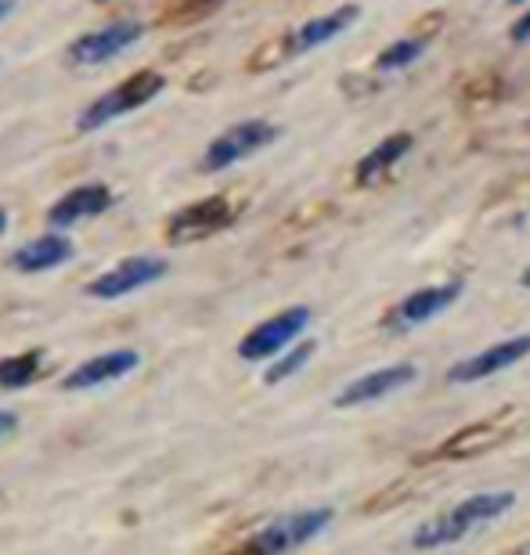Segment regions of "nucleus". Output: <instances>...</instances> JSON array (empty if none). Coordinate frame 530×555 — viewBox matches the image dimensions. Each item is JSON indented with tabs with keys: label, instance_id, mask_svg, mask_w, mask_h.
I'll use <instances>...</instances> for the list:
<instances>
[{
	"label": "nucleus",
	"instance_id": "9d476101",
	"mask_svg": "<svg viewBox=\"0 0 530 555\" xmlns=\"http://www.w3.org/2000/svg\"><path fill=\"white\" fill-rule=\"evenodd\" d=\"M523 358H530V332H520V336L502 339V343H494V347L473 353V358H466V361H458L455 369L448 372V379L455 386L483 383V379H491V375L520 364Z\"/></svg>",
	"mask_w": 530,
	"mask_h": 555
},
{
	"label": "nucleus",
	"instance_id": "20e7f679",
	"mask_svg": "<svg viewBox=\"0 0 530 555\" xmlns=\"http://www.w3.org/2000/svg\"><path fill=\"white\" fill-rule=\"evenodd\" d=\"M274 138H279V127L268 124V119H242V124L220 130V134L206 144L203 166H198V170L220 173V170H228V166H235L242 159H249V155H257L260 149H268Z\"/></svg>",
	"mask_w": 530,
	"mask_h": 555
},
{
	"label": "nucleus",
	"instance_id": "7ed1b4c3",
	"mask_svg": "<svg viewBox=\"0 0 530 555\" xmlns=\"http://www.w3.org/2000/svg\"><path fill=\"white\" fill-rule=\"evenodd\" d=\"M520 426H523L520 412H499L480 422H469V426H462L458 433H451L429 459H448V462L477 459V454H488L494 448H502V443H509L516 433H520Z\"/></svg>",
	"mask_w": 530,
	"mask_h": 555
},
{
	"label": "nucleus",
	"instance_id": "f3484780",
	"mask_svg": "<svg viewBox=\"0 0 530 555\" xmlns=\"http://www.w3.org/2000/svg\"><path fill=\"white\" fill-rule=\"evenodd\" d=\"M412 144H415V138H412V134H404V130H401V134L383 138V141L375 144V149L358 163V170H353V181H358L361 188H364V184H372L375 177H383L386 170H393V166L401 163L408 152H412Z\"/></svg>",
	"mask_w": 530,
	"mask_h": 555
},
{
	"label": "nucleus",
	"instance_id": "6e6552de",
	"mask_svg": "<svg viewBox=\"0 0 530 555\" xmlns=\"http://www.w3.org/2000/svg\"><path fill=\"white\" fill-rule=\"evenodd\" d=\"M141 37H145L141 22L119 18V22H108L102 29H91V33H83V37H76L65 54H69L73 65H102L108 59H116V54H124L127 48H134Z\"/></svg>",
	"mask_w": 530,
	"mask_h": 555
},
{
	"label": "nucleus",
	"instance_id": "a211bd4d",
	"mask_svg": "<svg viewBox=\"0 0 530 555\" xmlns=\"http://www.w3.org/2000/svg\"><path fill=\"white\" fill-rule=\"evenodd\" d=\"M296 59V51H293V33H282V37H271V40H263L257 51L246 59V69L249 73H271V69H279V65L285 62H293Z\"/></svg>",
	"mask_w": 530,
	"mask_h": 555
},
{
	"label": "nucleus",
	"instance_id": "5701e85b",
	"mask_svg": "<svg viewBox=\"0 0 530 555\" xmlns=\"http://www.w3.org/2000/svg\"><path fill=\"white\" fill-rule=\"evenodd\" d=\"M509 37H513L516 43H527V40H530V11H527L523 18H516V22H513Z\"/></svg>",
	"mask_w": 530,
	"mask_h": 555
},
{
	"label": "nucleus",
	"instance_id": "aec40b11",
	"mask_svg": "<svg viewBox=\"0 0 530 555\" xmlns=\"http://www.w3.org/2000/svg\"><path fill=\"white\" fill-rule=\"evenodd\" d=\"M228 0H170L163 8V26H192V22H203L214 15L217 8H224Z\"/></svg>",
	"mask_w": 530,
	"mask_h": 555
},
{
	"label": "nucleus",
	"instance_id": "0eeeda50",
	"mask_svg": "<svg viewBox=\"0 0 530 555\" xmlns=\"http://www.w3.org/2000/svg\"><path fill=\"white\" fill-rule=\"evenodd\" d=\"M307 325H311V310L307 307L282 310V314L268 318L263 325H257L246 339L238 343V358L242 361H271L274 353L293 347V343L303 336Z\"/></svg>",
	"mask_w": 530,
	"mask_h": 555
},
{
	"label": "nucleus",
	"instance_id": "6ab92c4d",
	"mask_svg": "<svg viewBox=\"0 0 530 555\" xmlns=\"http://www.w3.org/2000/svg\"><path fill=\"white\" fill-rule=\"evenodd\" d=\"M40 372V353L29 350V353H11V358L0 361V390H22L37 379Z\"/></svg>",
	"mask_w": 530,
	"mask_h": 555
},
{
	"label": "nucleus",
	"instance_id": "f8f14e48",
	"mask_svg": "<svg viewBox=\"0 0 530 555\" xmlns=\"http://www.w3.org/2000/svg\"><path fill=\"white\" fill-rule=\"evenodd\" d=\"M415 379H418L415 364H383V369L353 379L347 390L336 397V408H361V404L383 401V397L404 390V386H412Z\"/></svg>",
	"mask_w": 530,
	"mask_h": 555
},
{
	"label": "nucleus",
	"instance_id": "dca6fc26",
	"mask_svg": "<svg viewBox=\"0 0 530 555\" xmlns=\"http://www.w3.org/2000/svg\"><path fill=\"white\" fill-rule=\"evenodd\" d=\"M361 15L358 4H344L336 11H328V15H318V18H307L300 29H293V51L296 54H307L314 48H322V43H328L333 37H339L347 26H353Z\"/></svg>",
	"mask_w": 530,
	"mask_h": 555
},
{
	"label": "nucleus",
	"instance_id": "f03ea898",
	"mask_svg": "<svg viewBox=\"0 0 530 555\" xmlns=\"http://www.w3.org/2000/svg\"><path fill=\"white\" fill-rule=\"evenodd\" d=\"M163 87H167V76L156 69H138L134 76H127L124 83H116L113 91H105L102 98H94L91 105L83 108L80 119H76V130L80 134H94V130L108 127L119 116L138 113L141 105H148Z\"/></svg>",
	"mask_w": 530,
	"mask_h": 555
},
{
	"label": "nucleus",
	"instance_id": "412c9836",
	"mask_svg": "<svg viewBox=\"0 0 530 555\" xmlns=\"http://www.w3.org/2000/svg\"><path fill=\"white\" fill-rule=\"evenodd\" d=\"M311 358H314V343H311V339L296 343V347H293L289 353H285V358H279V361L271 364L268 372H263V383H268V386H279V383H285V379H289V375L300 372L303 364L311 361Z\"/></svg>",
	"mask_w": 530,
	"mask_h": 555
},
{
	"label": "nucleus",
	"instance_id": "9b49d317",
	"mask_svg": "<svg viewBox=\"0 0 530 555\" xmlns=\"http://www.w3.org/2000/svg\"><path fill=\"white\" fill-rule=\"evenodd\" d=\"M458 296H462V282H458V278H455V282L426 285V288H418V293L404 296L401 304L393 307V314L386 318V325H390L393 332L418 328V325H426V321H434L437 314H444V310L455 304Z\"/></svg>",
	"mask_w": 530,
	"mask_h": 555
},
{
	"label": "nucleus",
	"instance_id": "4468645a",
	"mask_svg": "<svg viewBox=\"0 0 530 555\" xmlns=\"http://www.w3.org/2000/svg\"><path fill=\"white\" fill-rule=\"evenodd\" d=\"M113 206V188L108 184H80L73 188V192H65L59 203L48 209V224L51 228H73L80 224V220H91L98 214H105V209Z\"/></svg>",
	"mask_w": 530,
	"mask_h": 555
},
{
	"label": "nucleus",
	"instance_id": "a878e982",
	"mask_svg": "<svg viewBox=\"0 0 530 555\" xmlns=\"http://www.w3.org/2000/svg\"><path fill=\"white\" fill-rule=\"evenodd\" d=\"M11 8H15V0H0V18H4Z\"/></svg>",
	"mask_w": 530,
	"mask_h": 555
},
{
	"label": "nucleus",
	"instance_id": "f257e3e1",
	"mask_svg": "<svg viewBox=\"0 0 530 555\" xmlns=\"http://www.w3.org/2000/svg\"><path fill=\"white\" fill-rule=\"evenodd\" d=\"M513 505H516V494L513 491L473 494V498H466V502L451 505L448 513L426 519V524L415 530L412 545L423 548V552H434V548H444V545H458V541L469 538L473 530H480L483 524H491V519L505 516Z\"/></svg>",
	"mask_w": 530,
	"mask_h": 555
},
{
	"label": "nucleus",
	"instance_id": "393cba45",
	"mask_svg": "<svg viewBox=\"0 0 530 555\" xmlns=\"http://www.w3.org/2000/svg\"><path fill=\"white\" fill-rule=\"evenodd\" d=\"M4 231H8V209L0 206V235H4Z\"/></svg>",
	"mask_w": 530,
	"mask_h": 555
},
{
	"label": "nucleus",
	"instance_id": "ddd939ff",
	"mask_svg": "<svg viewBox=\"0 0 530 555\" xmlns=\"http://www.w3.org/2000/svg\"><path fill=\"white\" fill-rule=\"evenodd\" d=\"M141 364L138 350H108L98 353V358L76 364V369L62 379V390H98V386H108L116 379H124Z\"/></svg>",
	"mask_w": 530,
	"mask_h": 555
},
{
	"label": "nucleus",
	"instance_id": "bb28decb",
	"mask_svg": "<svg viewBox=\"0 0 530 555\" xmlns=\"http://www.w3.org/2000/svg\"><path fill=\"white\" fill-rule=\"evenodd\" d=\"M520 282H523V285H527V288H530V268H527V271H523V278H520Z\"/></svg>",
	"mask_w": 530,
	"mask_h": 555
},
{
	"label": "nucleus",
	"instance_id": "2eb2a0df",
	"mask_svg": "<svg viewBox=\"0 0 530 555\" xmlns=\"http://www.w3.org/2000/svg\"><path fill=\"white\" fill-rule=\"evenodd\" d=\"M73 260V242L62 238V235H40L26 242L22 249L11 253V268L22 271V274H43V271H54L62 263Z\"/></svg>",
	"mask_w": 530,
	"mask_h": 555
},
{
	"label": "nucleus",
	"instance_id": "4be33fe9",
	"mask_svg": "<svg viewBox=\"0 0 530 555\" xmlns=\"http://www.w3.org/2000/svg\"><path fill=\"white\" fill-rule=\"evenodd\" d=\"M423 51H426L423 40H397V43H390V48L379 54V59H375V65H379L383 73H393V69H404V65H412Z\"/></svg>",
	"mask_w": 530,
	"mask_h": 555
},
{
	"label": "nucleus",
	"instance_id": "1a4fd4ad",
	"mask_svg": "<svg viewBox=\"0 0 530 555\" xmlns=\"http://www.w3.org/2000/svg\"><path fill=\"white\" fill-rule=\"evenodd\" d=\"M170 263L159 260V257H127L124 263H116L113 271L98 274L91 285H87V296L94 299H119V296H130L145 285H156L159 278H167Z\"/></svg>",
	"mask_w": 530,
	"mask_h": 555
},
{
	"label": "nucleus",
	"instance_id": "c85d7f7f",
	"mask_svg": "<svg viewBox=\"0 0 530 555\" xmlns=\"http://www.w3.org/2000/svg\"><path fill=\"white\" fill-rule=\"evenodd\" d=\"M98 4H105V0H98Z\"/></svg>",
	"mask_w": 530,
	"mask_h": 555
},
{
	"label": "nucleus",
	"instance_id": "cd10ccee",
	"mask_svg": "<svg viewBox=\"0 0 530 555\" xmlns=\"http://www.w3.org/2000/svg\"><path fill=\"white\" fill-rule=\"evenodd\" d=\"M513 4H523V0H513Z\"/></svg>",
	"mask_w": 530,
	"mask_h": 555
},
{
	"label": "nucleus",
	"instance_id": "39448f33",
	"mask_svg": "<svg viewBox=\"0 0 530 555\" xmlns=\"http://www.w3.org/2000/svg\"><path fill=\"white\" fill-rule=\"evenodd\" d=\"M328 524H333V508H303V513H289V516L274 519L271 527L253 534L246 548L253 555H289L296 548H303L307 541H314Z\"/></svg>",
	"mask_w": 530,
	"mask_h": 555
},
{
	"label": "nucleus",
	"instance_id": "423d86ee",
	"mask_svg": "<svg viewBox=\"0 0 530 555\" xmlns=\"http://www.w3.org/2000/svg\"><path fill=\"white\" fill-rule=\"evenodd\" d=\"M235 217H238V206L231 203L228 195H209L203 203L177 209V214L167 220V238L173 246H181V242H203L209 235H217V231L235 224Z\"/></svg>",
	"mask_w": 530,
	"mask_h": 555
},
{
	"label": "nucleus",
	"instance_id": "b1692460",
	"mask_svg": "<svg viewBox=\"0 0 530 555\" xmlns=\"http://www.w3.org/2000/svg\"><path fill=\"white\" fill-rule=\"evenodd\" d=\"M11 429H15V415H11V412H0V437H8Z\"/></svg>",
	"mask_w": 530,
	"mask_h": 555
}]
</instances>
